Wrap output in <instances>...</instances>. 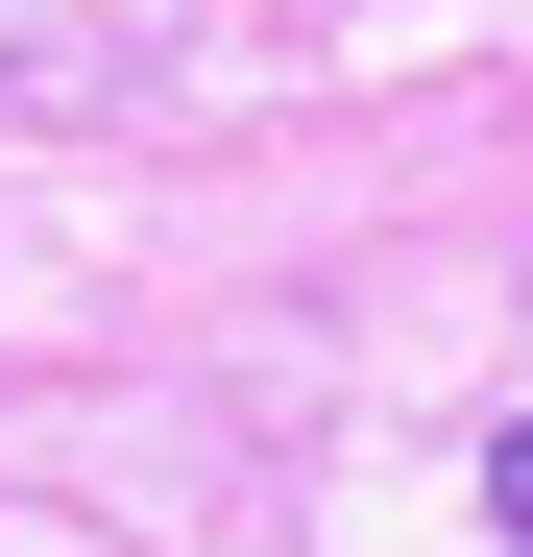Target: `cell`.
Masks as SVG:
<instances>
[{"label": "cell", "mask_w": 533, "mask_h": 557, "mask_svg": "<svg viewBox=\"0 0 533 557\" xmlns=\"http://www.w3.org/2000/svg\"><path fill=\"white\" fill-rule=\"evenodd\" d=\"M485 509H509V557H533V412H509V436H485Z\"/></svg>", "instance_id": "obj_1"}]
</instances>
